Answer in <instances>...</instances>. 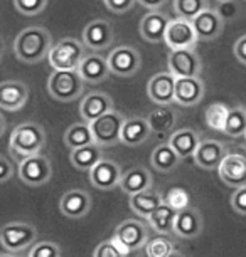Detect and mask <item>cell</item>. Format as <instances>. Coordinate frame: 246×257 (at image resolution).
<instances>
[{
    "label": "cell",
    "mask_w": 246,
    "mask_h": 257,
    "mask_svg": "<svg viewBox=\"0 0 246 257\" xmlns=\"http://www.w3.org/2000/svg\"><path fill=\"white\" fill-rule=\"evenodd\" d=\"M206 86L201 77H179L176 82V104L189 108L204 99Z\"/></svg>",
    "instance_id": "cell-17"
},
{
    "label": "cell",
    "mask_w": 246,
    "mask_h": 257,
    "mask_svg": "<svg viewBox=\"0 0 246 257\" xmlns=\"http://www.w3.org/2000/svg\"><path fill=\"white\" fill-rule=\"evenodd\" d=\"M169 257H186V255H184V254H181V252H177V250H174Z\"/></svg>",
    "instance_id": "cell-47"
},
{
    "label": "cell",
    "mask_w": 246,
    "mask_h": 257,
    "mask_svg": "<svg viewBox=\"0 0 246 257\" xmlns=\"http://www.w3.org/2000/svg\"><path fill=\"white\" fill-rule=\"evenodd\" d=\"M78 72L81 74V77H83L85 82L98 84V82H103L108 79V76L112 74V69H110L107 57L98 56V54H90L85 57L83 64L79 66Z\"/></svg>",
    "instance_id": "cell-25"
},
{
    "label": "cell",
    "mask_w": 246,
    "mask_h": 257,
    "mask_svg": "<svg viewBox=\"0 0 246 257\" xmlns=\"http://www.w3.org/2000/svg\"><path fill=\"white\" fill-rule=\"evenodd\" d=\"M206 9V0H174V11H176L177 17L187 19V21H194Z\"/></svg>",
    "instance_id": "cell-36"
},
{
    "label": "cell",
    "mask_w": 246,
    "mask_h": 257,
    "mask_svg": "<svg viewBox=\"0 0 246 257\" xmlns=\"http://www.w3.org/2000/svg\"><path fill=\"white\" fill-rule=\"evenodd\" d=\"M176 219H177V212L174 210L171 205H167V203H162L147 220H148V225H150L157 234L171 235V234H176Z\"/></svg>",
    "instance_id": "cell-29"
},
{
    "label": "cell",
    "mask_w": 246,
    "mask_h": 257,
    "mask_svg": "<svg viewBox=\"0 0 246 257\" xmlns=\"http://www.w3.org/2000/svg\"><path fill=\"white\" fill-rule=\"evenodd\" d=\"M19 177L29 187H42L51 180L52 167L44 155H36L19 165Z\"/></svg>",
    "instance_id": "cell-9"
},
{
    "label": "cell",
    "mask_w": 246,
    "mask_h": 257,
    "mask_svg": "<svg viewBox=\"0 0 246 257\" xmlns=\"http://www.w3.org/2000/svg\"><path fill=\"white\" fill-rule=\"evenodd\" d=\"M152 182H153L152 173L145 167H133L123 173L120 188H122V192L132 197L140 192H145L148 188H152Z\"/></svg>",
    "instance_id": "cell-26"
},
{
    "label": "cell",
    "mask_w": 246,
    "mask_h": 257,
    "mask_svg": "<svg viewBox=\"0 0 246 257\" xmlns=\"http://www.w3.org/2000/svg\"><path fill=\"white\" fill-rule=\"evenodd\" d=\"M85 57V46L78 39L66 37L52 46L47 59L54 71H78Z\"/></svg>",
    "instance_id": "cell-3"
},
{
    "label": "cell",
    "mask_w": 246,
    "mask_h": 257,
    "mask_svg": "<svg viewBox=\"0 0 246 257\" xmlns=\"http://www.w3.org/2000/svg\"><path fill=\"white\" fill-rule=\"evenodd\" d=\"M204 230L202 213L194 207H189L182 212H177L176 219V235L181 239H196Z\"/></svg>",
    "instance_id": "cell-23"
},
{
    "label": "cell",
    "mask_w": 246,
    "mask_h": 257,
    "mask_svg": "<svg viewBox=\"0 0 246 257\" xmlns=\"http://www.w3.org/2000/svg\"><path fill=\"white\" fill-rule=\"evenodd\" d=\"M52 49V37L47 29L32 26L24 29L14 39V54L26 64H37L44 57H49Z\"/></svg>",
    "instance_id": "cell-1"
},
{
    "label": "cell",
    "mask_w": 246,
    "mask_h": 257,
    "mask_svg": "<svg viewBox=\"0 0 246 257\" xmlns=\"http://www.w3.org/2000/svg\"><path fill=\"white\" fill-rule=\"evenodd\" d=\"M37 239V230L32 224L27 222H9L2 225L0 230V244L6 252H22L34 247V242Z\"/></svg>",
    "instance_id": "cell-5"
},
{
    "label": "cell",
    "mask_w": 246,
    "mask_h": 257,
    "mask_svg": "<svg viewBox=\"0 0 246 257\" xmlns=\"http://www.w3.org/2000/svg\"><path fill=\"white\" fill-rule=\"evenodd\" d=\"M127 118L118 113V111H110L101 118L95 119L91 124V132H93L95 143L98 147H115V145L122 143V130Z\"/></svg>",
    "instance_id": "cell-7"
},
{
    "label": "cell",
    "mask_w": 246,
    "mask_h": 257,
    "mask_svg": "<svg viewBox=\"0 0 246 257\" xmlns=\"http://www.w3.org/2000/svg\"><path fill=\"white\" fill-rule=\"evenodd\" d=\"M135 2H137V0H105V6L113 14H125L128 11H132Z\"/></svg>",
    "instance_id": "cell-43"
},
{
    "label": "cell",
    "mask_w": 246,
    "mask_h": 257,
    "mask_svg": "<svg viewBox=\"0 0 246 257\" xmlns=\"http://www.w3.org/2000/svg\"><path fill=\"white\" fill-rule=\"evenodd\" d=\"M244 138H246V137H244Z\"/></svg>",
    "instance_id": "cell-50"
},
{
    "label": "cell",
    "mask_w": 246,
    "mask_h": 257,
    "mask_svg": "<svg viewBox=\"0 0 246 257\" xmlns=\"http://www.w3.org/2000/svg\"><path fill=\"white\" fill-rule=\"evenodd\" d=\"M169 72L179 77H201L202 61L194 49L171 51L169 54Z\"/></svg>",
    "instance_id": "cell-11"
},
{
    "label": "cell",
    "mask_w": 246,
    "mask_h": 257,
    "mask_svg": "<svg viewBox=\"0 0 246 257\" xmlns=\"http://www.w3.org/2000/svg\"><path fill=\"white\" fill-rule=\"evenodd\" d=\"M12 175H14V163L6 155H2V157H0V182L2 183L9 182Z\"/></svg>",
    "instance_id": "cell-44"
},
{
    "label": "cell",
    "mask_w": 246,
    "mask_h": 257,
    "mask_svg": "<svg viewBox=\"0 0 246 257\" xmlns=\"http://www.w3.org/2000/svg\"><path fill=\"white\" fill-rule=\"evenodd\" d=\"M150 162H152V167L155 168L157 172L171 173L179 167V163L182 162V160L171 145L162 143V145H157L155 150L152 152Z\"/></svg>",
    "instance_id": "cell-31"
},
{
    "label": "cell",
    "mask_w": 246,
    "mask_h": 257,
    "mask_svg": "<svg viewBox=\"0 0 246 257\" xmlns=\"http://www.w3.org/2000/svg\"><path fill=\"white\" fill-rule=\"evenodd\" d=\"M46 143V132L41 124L37 123H24L12 130L11 140H9V148L11 153L19 162L41 155V150Z\"/></svg>",
    "instance_id": "cell-2"
},
{
    "label": "cell",
    "mask_w": 246,
    "mask_h": 257,
    "mask_svg": "<svg viewBox=\"0 0 246 257\" xmlns=\"http://www.w3.org/2000/svg\"><path fill=\"white\" fill-rule=\"evenodd\" d=\"M152 130L147 118L142 116H133L127 118L122 130V145L125 147H140L150 138Z\"/></svg>",
    "instance_id": "cell-24"
},
{
    "label": "cell",
    "mask_w": 246,
    "mask_h": 257,
    "mask_svg": "<svg viewBox=\"0 0 246 257\" xmlns=\"http://www.w3.org/2000/svg\"><path fill=\"white\" fill-rule=\"evenodd\" d=\"M112 242L118 247L120 252L128 255L130 252H135L147 245L148 242V229L143 222L128 219L122 222L112 237Z\"/></svg>",
    "instance_id": "cell-6"
},
{
    "label": "cell",
    "mask_w": 246,
    "mask_h": 257,
    "mask_svg": "<svg viewBox=\"0 0 246 257\" xmlns=\"http://www.w3.org/2000/svg\"><path fill=\"white\" fill-rule=\"evenodd\" d=\"M69 160L74 168L90 173L91 170L103 160V155H101V148L95 143V145H88V147H83L78 150H71Z\"/></svg>",
    "instance_id": "cell-30"
},
{
    "label": "cell",
    "mask_w": 246,
    "mask_h": 257,
    "mask_svg": "<svg viewBox=\"0 0 246 257\" xmlns=\"http://www.w3.org/2000/svg\"><path fill=\"white\" fill-rule=\"evenodd\" d=\"M145 250L148 257H169L176 249H174V244L171 240L158 235L147 242Z\"/></svg>",
    "instance_id": "cell-38"
},
{
    "label": "cell",
    "mask_w": 246,
    "mask_h": 257,
    "mask_svg": "<svg viewBox=\"0 0 246 257\" xmlns=\"http://www.w3.org/2000/svg\"><path fill=\"white\" fill-rule=\"evenodd\" d=\"M234 56L241 64L246 66V34L243 37H239L234 44Z\"/></svg>",
    "instance_id": "cell-45"
},
{
    "label": "cell",
    "mask_w": 246,
    "mask_h": 257,
    "mask_svg": "<svg viewBox=\"0 0 246 257\" xmlns=\"http://www.w3.org/2000/svg\"><path fill=\"white\" fill-rule=\"evenodd\" d=\"M110 111H113V99L105 93L93 91V93L86 94L81 99L79 114L86 123H93L95 119L101 118V116H105Z\"/></svg>",
    "instance_id": "cell-18"
},
{
    "label": "cell",
    "mask_w": 246,
    "mask_h": 257,
    "mask_svg": "<svg viewBox=\"0 0 246 257\" xmlns=\"http://www.w3.org/2000/svg\"><path fill=\"white\" fill-rule=\"evenodd\" d=\"M123 173L125 172H122V168H120L117 162L103 158L90 172V180L100 190H113V188L120 187Z\"/></svg>",
    "instance_id": "cell-13"
},
{
    "label": "cell",
    "mask_w": 246,
    "mask_h": 257,
    "mask_svg": "<svg viewBox=\"0 0 246 257\" xmlns=\"http://www.w3.org/2000/svg\"><path fill=\"white\" fill-rule=\"evenodd\" d=\"M29 99V88L22 81H4L0 84V106L6 111H19Z\"/></svg>",
    "instance_id": "cell-22"
},
{
    "label": "cell",
    "mask_w": 246,
    "mask_h": 257,
    "mask_svg": "<svg viewBox=\"0 0 246 257\" xmlns=\"http://www.w3.org/2000/svg\"><path fill=\"white\" fill-rule=\"evenodd\" d=\"M197 34L192 21L187 19H172L169 24L167 34H166V44L171 51H181V49H194L197 44Z\"/></svg>",
    "instance_id": "cell-8"
},
{
    "label": "cell",
    "mask_w": 246,
    "mask_h": 257,
    "mask_svg": "<svg viewBox=\"0 0 246 257\" xmlns=\"http://www.w3.org/2000/svg\"><path fill=\"white\" fill-rule=\"evenodd\" d=\"M113 42V27L108 21L98 19L91 21L83 31V44L88 49L103 51L108 49Z\"/></svg>",
    "instance_id": "cell-15"
},
{
    "label": "cell",
    "mask_w": 246,
    "mask_h": 257,
    "mask_svg": "<svg viewBox=\"0 0 246 257\" xmlns=\"http://www.w3.org/2000/svg\"><path fill=\"white\" fill-rule=\"evenodd\" d=\"M169 24H171V19L163 12L160 11L148 12L140 21V36L145 39L147 42H152V44H158L162 41L166 42Z\"/></svg>",
    "instance_id": "cell-20"
},
{
    "label": "cell",
    "mask_w": 246,
    "mask_h": 257,
    "mask_svg": "<svg viewBox=\"0 0 246 257\" xmlns=\"http://www.w3.org/2000/svg\"><path fill=\"white\" fill-rule=\"evenodd\" d=\"M228 116H229V108L223 103H214V104L207 106L204 111L206 124L209 126L211 130L219 132V133H224L226 123H228Z\"/></svg>",
    "instance_id": "cell-34"
},
{
    "label": "cell",
    "mask_w": 246,
    "mask_h": 257,
    "mask_svg": "<svg viewBox=\"0 0 246 257\" xmlns=\"http://www.w3.org/2000/svg\"><path fill=\"white\" fill-rule=\"evenodd\" d=\"M47 89L61 103L78 99L85 91V81L78 71H52L47 81Z\"/></svg>",
    "instance_id": "cell-4"
},
{
    "label": "cell",
    "mask_w": 246,
    "mask_h": 257,
    "mask_svg": "<svg viewBox=\"0 0 246 257\" xmlns=\"http://www.w3.org/2000/svg\"><path fill=\"white\" fill-rule=\"evenodd\" d=\"M27 257H61V247L52 240H41L31 247Z\"/></svg>",
    "instance_id": "cell-40"
},
{
    "label": "cell",
    "mask_w": 246,
    "mask_h": 257,
    "mask_svg": "<svg viewBox=\"0 0 246 257\" xmlns=\"http://www.w3.org/2000/svg\"><path fill=\"white\" fill-rule=\"evenodd\" d=\"M91 207H93L91 195L78 188L67 190L59 200V210L67 219H83L91 212Z\"/></svg>",
    "instance_id": "cell-14"
},
{
    "label": "cell",
    "mask_w": 246,
    "mask_h": 257,
    "mask_svg": "<svg viewBox=\"0 0 246 257\" xmlns=\"http://www.w3.org/2000/svg\"><path fill=\"white\" fill-rule=\"evenodd\" d=\"M231 207L234 212L246 215V185L241 188H236V192L231 197Z\"/></svg>",
    "instance_id": "cell-42"
},
{
    "label": "cell",
    "mask_w": 246,
    "mask_h": 257,
    "mask_svg": "<svg viewBox=\"0 0 246 257\" xmlns=\"http://www.w3.org/2000/svg\"><path fill=\"white\" fill-rule=\"evenodd\" d=\"M14 7L17 9L22 16L34 17L44 12L47 7V0H14Z\"/></svg>",
    "instance_id": "cell-39"
},
{
    "label": "cell",
    "mask_w": 246,
    "mask_h": 257,
    "mask_svg": "<svg viewBox=\"0 0 246 257\" xmlns=\"http://www.w3.org/2000/svg\"><path fill=\"white\" fill-rule=\"evenodd\" d=\"M147 121L150 124L152 133L160 137V135L169 133L174 130V126L177 123V113L171 106H158V108L148 113Z\"/></svg>",
    "instance_id": "cell-32"
},
{
    "label": "cell",
    "mask_w": 246,
    "mask_h": 257,
    "mask_svg": "<svg viewBox=\"0 0 246 257\" xmlns=\"http://www.w3.org/2000/svg\"><path fill=\"white\" fill-rule=\"evenodd\" d=\"M192 24H194L197 39L206 42L218 39L224 29V19L216 9H206L192 21Z\"/></svg>",
    "instance_id": "cell-19"
},
{
    "label": "cell",
    "mask_w": 246,
    "mask_h": 257,
    "mask_svg": "<svg viewBox=\"0 0 246 257\" xmlns=\"http://www.w3.org/2000/svg\"><path fill=\"white\" fill-rule=\"evenodd\" d=\"M0 257H17V255H16V254H12V252H4V254L0 255Z\"/></svg>",
    "instance_id": "cell-48"
},
{
    "label": "cell",
    "mask_w": 246,
    "mask_h": 257,
    "mask_svg": "<svg viewBox=\"0 0 246 257\" xmlns=\"http://www.w3.org/2000/svg\"><path fill=\"white\" fill-rule=\"evenodd\" d=\"M177 77L171 72H157L148 79L147 94L158 106H171L176 103Z\"/></svg>",
    "instance_id": "cell-12"
},
{
    "label": "cell",
    "mask_w": 246,
    "mask_h": 257,
    "mask_svg": "<svg viewBox=\"0 0 246 257\" xmlns=\"http://www.w3.org/2000/svg\"><path fill=\"white\" fill-rule=\"evenodd\" d=\"M162 203H166V197H162V193L157 192L155 188H148L145 192L130 197V208L145 219H148Z\"/></svg>",
    "instance_id": "cell-28"
},
{
    "label": "cell",
    "mask_w": 246,
    "mask_h": 257,
    "mask_svg": "<svg viewBox=\"0 0 246 257\" xmlns=\"http://www.w3.org/2000/svg\"><path fill=\"white\" fill-rule=\"evenodd\" d=\"M169 145L176 150V153L179 155L181 160L186 158H194V155L197 152L201 145L199 135L191 128H182L177 132H172L171 138H169Z\"/></svg>",
    "instance_id": "cell-27"
},
{
    "label": "cell",
    "mask_w": 246,
    "mask_h": 257,
    "mask_svg": "<svg viewBox=\"0 0 246 257\" xmlns=\"http://www.w3.org/2000/svg\"><path fill=\"white\" fill-rule=\"evenodd\" d=\"M226 148L216 140H204L194 155V162L202 170H219L221 163L226 158Z\"/></svg>",
    "instance_id": "cell-21"
},
{
    "label": "cell",
    "mask_w": 246,
    "mask_h": 257,
    "mask_svg": "<svg viewBox=\"0 0 246 257\" xmlns=\"http://www.w3.org/2000/svg\"><path fill=\"white\" fill-rule=\"evenodd\" d=\"M166 203L171 205L176 212H182L191 207V195L186 188L182 187H172L166 193Z\"/></svg>",
    "instance_id": "cell-37"
},
{
    "label": "cell",
    "mask_w": 246,
    "mask_h": 257,
    "mask_svg": "<svg viewBox=\"0 0 246 257\" xmlns=\"http://www.w3.org/2000/svg\"><path fill=\"white\" fill-rule=\"evenodd\" d=\"M93 257H127L123 252H120V249L113 244L112 239L101 242L93 252Z\"/></svg>",
    "instance_id": "cell-41"
},
{
    "label": "cell",
    "mask_w": 246,
    "mask_h": 257,
    "mask_svg": "<svg viewBox=\"0 0 246 257\" xmlns=\"http://www.w3.org/2000/svg\"><path fill=\"white\" fill-rule=\"evenodd\" d=\"M224 133L233 138L246 137V108H243V106H234V108L229 109Z\"/></svg>",
    "instance_id": "cell-35"
},
{
    "label": "cell",
    "mask_w": 246,
    "mask_h": 257,
    "mask_svg": "<svg viewBox=\"0 0 246 257\" xmlns=\"http://www.w3.org/2000/svg\"><path fill=\"white\" fill-rule=\"evenodd\" d=\"M219 178L226 185L241 188L246 185V157L239 153H228L218 170Z\"/></svg>",
    "instance_id": "cell-16"
},
{
    "label": "cell",
    "mask_w": 246,
    "mask_h": 257,
    "mask_svg": "<svg viewBox=\"0 0 246 257\" xmlns=\"http://www.w3.org/2000/svg\"><path fill=\"white\" fill-rule=\"evenodd\" d=\"M108 64L112 74L120 77H132L142 66V57L138 51L130 46H118L108 54Z\"/></svg>",
    "instance_id": "cell-10"
},
{
    "label": "cell",
    "mask_w": 246,
    "mask_h": 257,
    "mask_svg": "<svg viewBox=\"0 0 246 257\" xmlns=\"http://www.w3.org/2000/svg\"><path fill=\"white\" fill-rule=\"evenodd\" d=\"M218 4H228V2H234V0H216Z\"/></svg>",
    "instance_id": "cell-49"
},
{
    "label": "cell",
    "mask_w": 246,
    "mask_h": 257,
    "mask_svg": "<svg viewBox=\"0 0 246 257\" xmlns=\"http://www.w3.org/2000/svg\"><path fill=\"white\" fill-rule=\"evenodd\" d=\"M137 2L140 4V6L148 9L150 12H153V11H158L162 6H166L167 0H137Z\"/></svg>",
    "instance_id": "cell-46"
},
{
    "label": "cell",
    "mask_w": 246,
    "mask_h": 257,
    "mask_svg": "<svg viewBox=\"0 0 246 257\" xmlns=\"http://www.w3.org/2000/svg\"><path fill=\"white\" fill-rule=\"evenodd\" d=\"M64 143L67 145V148H71V150H78V148L88 147V145H95V137H93V132H91V124L86 123V121L71 124L64 133Z\"/></svg>",
    "instance_id": "cell-33"
}]
</instances>
